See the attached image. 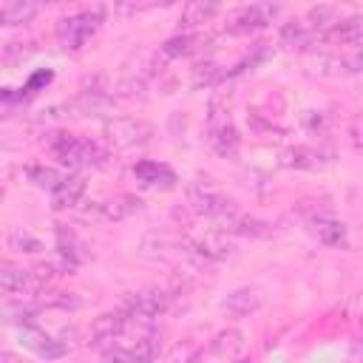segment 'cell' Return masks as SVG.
I'll return each mask as SVG.
<instances>
[{"instance_id": "1", "label": "cell", "mask_w": 363, "mask_h": 363, "mask_svg": "<svg viewBox=\"0 0 363 363\" xmlns=\"http://www.w3.org/2000/svg\"><path fill=\"white\" fill-rule=\"evenodd\" d=\"M48 147L60 159V164H65V167H88V164H102L105 162V150L96 142L79 139V136H71V133H51Z\"/></svg>"}, {"instance_id": "2", "label": "cell", "mask_w": 363, "mask_h": 363, "mask_svg": "<svg viewBox=\"0 0 363 363\" xmlns=\"http://www.w3.org/2000/svg\"><path fill=\"white\" fill-rule=\"evenodd\" d=\"M102 26V9H91V11H77L71 17H62L57 26V37L65 48H82L96 28Z\"/></svg>"}, {"instance_id": "3", "label": "cell", "mask_w": 363, "mask_h": 363, "mask_svg": "<svg viewBox=\"0 0 363 363\" xmlns=\"http://www.w3.org/2000/svg\"><path fill=\"white\" fill-rule=\"evenodd\" d=\"M207 139H210V147H213L218 156H233L235 147H238V130H235V125L230 122V113H227V108H221L218 99L210 102Z\"/></svg>"}, {"instance_id": "4", "label": "cell", "mask_w": 363, "mask_h": 363, "mask_svg": "<svg viewBox=\"0 0 363 363\" xmlns=\"http://www.w3.org/2000/svg\"><path fill=\"white\" fill-rule=\"evenodd\" d=\"M153 128L142 119H130V116H116L105 122V136L113 147H136L145 145L150 139Z\"/></svg>"}, {"instance_id": "5", "label": "cell", "mask_w": 363, "mask_h": 363, "mask_svg": "<svg viewBox=\"0 0 363 363\" xmlns=\"http://www.w3.org/2000/svg\"><path fill=\"white\" fill-rule=\"evenodd\" d=\"M170 303V295H164L162 289H139V292H130L125 298V312L128 318H136V320H150L156 315H162Z\"/></svg>"}, {"instance_id": "6", "label": "cell", "mask_w": 363, "mask_h": 363, "mask_svg": "<svg viewBox=\"0 0 363 363\" xmlns=\"http://www.w3.org/2000/svg\"><path fill=\"white\" fill-rule=\"evenodd\" d=\"M187 204H190V210L193 213H199V216H207V218H216L230 201L210 184V182H201V179H196V182H190L187 184Z\"/></svg>"}, {"instance_id": "7", "label": "cell", "mask_w": 363, "mask_h": 363, "mask_svg": "<svg viewBox=\"0 0 363 363\" xmlns=\"http://www.w3.org/2000/svg\"><path fill=\"white\" fill-rule=\"evenodd\" d=\"M278 14V3H252L247 9H241L230 26L233 34H244V31H252V28H264L275 20Z\"/></svg>"}, {"instance_id": "8", "label": "cell", "mask_w": 363, "mask_h": 363, "mask_svg": "<svg viewBox=\"0 0 363 363\" xmlns=\"http://www.w3.org/2000/svg\"><path fill=\"white\" fill-rule=\"evenodd\" d=\"M190 255L201 258V261H224L233 255V244L224 238V233H207L204 238H196V241H187L184 244Z\"/></svg>"}, {"instance_id": "9", "label": "cell", "mask_w": 363, "mask_h": 363, "mask_svg": "<svg viewBox=\"0 0 363 363\" xmlns=\"http://www.w3.org/2000/svg\"><path fill=\"white\" fill-rule=\"evenodd\" d=\"M20 343L26 346V349H31V352H37L40 357H45V360H51V357H60V354H65V340H54L51 335H45L43 329H37V326H23L20 329Z\"/></svg>"}, {"instance_id": "10", "label": "cell", "mask_w": 363, "mask_h": 363, "mask_svg": "<svg viewBox=\"0 0 363 363\" xmlns=\"http://www.w3.org/2000/svg\"><path fill=\"white\" fill-rule=\"evenodd\" d=\"M133 176L139 184L145 187H162V190H170L176 184V173L167 167V164H159V162H150V159H142L133 164Z\"/></svg>"}, {"instance_id": "11", "label": "cell", "mask_w": 363, "mask_h": 363, "mask_svg": "<svg viewBox=\"0 0 363 363\" xmlns=\"http://www.w3.org/2000/svg\"><path fill=\"white\" fill-rule=\"evenodd\" d=\"M128 312L125 309H113V312H102L99 318H94L91 323V343H105L122 335V329L128 326Z\"/></svg>"}, {"instance_id": "12", "label": "cell", "mask_w": 363, "mask_h": 363, "mask_svg": "<svg viewBox=\"0 0 363 363\" xmlns=\"http://www.w3.org/2000/svg\"><path fill=\"white\" fill-rule=\"evenodd\" d=\"M309 227H312L315 238H318L320 244H326V247H340V250H343V247L349 244V230H346V224L337 221V218L318 216V218L309 221Z\"/></svg>"}, {"instance_id": "13", "label": "cell", "mask_w": 363, "mask_h": 363, "mask_svg": "<svg viewBox=\"0 0 363 363\" xmlns=\"http://www.w3.org/2000/svg\"><path fill=\"white\" fill-rule=\"evenodd\" d=\"M258 306H261V295H258V289H252V286L233 289V292L224 298V303H221V309H224L227 315H235V318L250 315V312H255Z\"/></svg>"}, {"instance_id": "14", "label": "cell", "mask_w": 363, "mask_h": 363, "mask_svg": "<svg viewBox=\"0 0 363 363\" xmlns=\"http://www.w3.org/2000/svg\"><path fill=\"white\" fill-rule=\"evenodd\" d=\"M111 105H113V99L108 94H102V91H82L68 108L79 111L82 116H105L111 111Z\"/></svg>"}, {"instance_id": "15", "label": "cell", "mask_w": 363, "mask_h": 363, "mask_svg": "<svg viewBox=\"0 0 363 363\" xmlns=\"http://www.w3.org/2000/svg\"><path fill=\"white\" fill-rule=\"evenodd\" d=\"M139 204H142V201H139L136 196L119 193V196H113V199H105V201L99 204V213H102L108 221H122V218H128L130 213H136Z\"/></svg>"}, {"instance_id": "16", "label": "cell", "mask_w": 363, "mask_h": 363, "mask_svg": "<svg viewBox=\"0 0 363 363\" xmlns=\"http://www.w3.org/2000/svg\"><path fill=\"white\" fill-rule=\"evenodd\" d=\"M82 193H85V179L82 176H65L62 184L54 190V207L68 210L82 199Z\"/></svg>"}, {"instance_id": "17", "label": "cell", "mask_w": 363, "mask_h": 363, "mask_svg": "<svg viewBox=\"0 0 363 363\" xmlns=\"http://www.w3.org/2000/svg\"><path fill=\"white\" fill-rule=\"evenodd\" d=\"M37 11H40V6L34 0H11V3L0 6V23L3 26H20V23H28Z\"/></svg>"}, {"instance_id": "18", "label": "cell", "mask_w": 363, "mask_h": 363, "mask_svg": "<svg viewBox=\"0 0 363 363\" xmlns=\"http://www.w3.org/2000/svg\"><path fill=\"white\" fill-rule=\"evenodd\" d=\"M0 289L28 295V269L14 261H0Z\"/></svg>"}, {"instance_id": "19", "label": "cell", "mask_w": 363, "mask_h": 363, "mask_svg": "<svg viewBox=\"0 0 363 363\" xmlns=\"http://www.w3.org/2000/svg\"><path fill=\"white\" fill-rule=\"evenodd\" d=\"M218 14V3H210V0H190L184 9H182V26L184 28H196L201 23H210V17Z\"/></svg>"}, {"instance_id": "20", "label": "cell", "mask_w": 363, "mask_h": 363, "mask_svg": "<svg viewBox=\"0 0 363 363\" xmlns=\"http://www.w3.org/2000/svg\"><path fill=\"white\" fill-rule=\"evenodd\" d=\"M360 34H363V26H360V17H349L343 23H335L329 31L320 34V40H335L340 45H357L360 43Z\"/></svg>"}, {"instance_id": "21", "label": "cell", "mask_w": 363, "mask_h": 363, "mask_svg": "<svg viewBox=\"0 0 363 363\" xmlns=\"http://www.w3.org/2000/svg\"><path fill=\"white\" fill-rule=\"evenodd\" d=\"M125 352L133 357V363H153V360L159 357V352H162V340H159L156 332H145V335H139V337L133 340V346L125 349Z\"/></svg>"}, {"instance_id": "22", "label": "cell", "mask_w": 363, "mask_h": 363, "mask_svg": "<svg viewBox=\"0 0 363 363\" xmlns=\"http://www.w3.org/2000/svg\"><path fill=\"white\" fill-rule=\"evenodd\" d=\"M57 250H60V255L65 258V267H74V264H79V261H85V247H82V241L71 233V230H65V227H57Z\"/></svg>"}, {"instance_id": "23", "label": "cell", "mask_w": 363, "mask_h": 363, "mask_svg": "<svg viewBox=\"0 0 363 363\" xmlns=\"http://www.w3.org/2000/svg\"><path fill=\"white\" fill-rule=\"evenodd\" d=\"M281 164L298 167V170H312L320 164V153L312 147H286V150H281Z\"/></svg>"}, {"instance_id": "24", "label": "cell", "mask_w": 363, "mask_h": 363, "mask_svg": "<svg viewBox=\"0 0 363 363\" xmlns=\"http://www.w3.org/2000/svg\"><path fill=\"white\" fill-rule=\"evenodd\" d=\"M281 40H284L286 45H309V43L320 40V34L312 31V28L306 26V20H292V23H284V26H281Z\"/></svg>"}, {"instance_id": "25", "label": "cell", "mask_w": 363, "mask_h": 363, "mask_svg": "<svg viewBox=\"0 0 363 363\" xmlns=\"http://www.w3.org/2000/svg\"><path fill=\"white\" fill-rule=\"evenodd\" d=\"M241 349H244V335L238 329H224L213 340V354L218 357H235Z\"/></svg>"}, {"instance_id": "26", "label": "cell", "mask_w": 363, "mask_h": 363, "mask_svg": "<svg viewBox=\"0 0 363 363\" xmlns=\"http://www.w3.org/2000/svg\"><path fill=\"white\" fill-rule=\"evenodd\" d=\"M196 37L193 34H179V37H170L164 45H162V51H159V57L162 60H173V57H184V54H190L193 48H196Z\"/></svg>"}, {"instance_id": "27", "label": "cell", "mask_w": 363, "mask_h": 363, "mask_svg": "<svg viewBox=\"0 0 363 363\" xmlns=\"http://www.w3.org/2000/svg\"><path fill=\"white\" fill-rule=\"evenodd\" d=\"M26 173H28V179H31L37 187H43V190H51V193H54V190L62 184V179H65L60 170H54V167H45V164H40V167H28Z\"/></svg>"}, {"instance_id": "28", "label": "cell", "mask_w": 363, "mask_h": 363, "mask_svg": "<svg viewBox=\"0 0 363 363\" xmlns=\"http://www.w3.org/2000/svg\"><path fill=\"white\" fill-rule=\"evenodd\" d=\"M221 77H224V74H221V68H218L216 62H199V65L193 68V85H196V88H201V85H216Z\"/></svg>"}, {"instance_id": "29", "label": "cell", "mask_w": 363, "mask_h": 363, "mask_svg": "<svg viewBox=\"0 0 363 363\" xmlns=\"http://www.w3.org/2000/svg\"><path fill=\"white\" fill-rule=\"evenodd\" d=\"M9 244L14 250H20V252H40L43 250V241L34 238V235H28V233H11L9 235Z\"/></svg>"}, {"instance_id": "30", "label": "cell", "mask_w": 363, "mask_h": 363, "mask_svg": "<svg viewBox=\"0 0 363 363\" xmlns=\"http://www.w3.org/2000/svg\"><path fill=\"white\" fill-rule=\"evenodd\" d=\"M34 51V45L31 43H9V45H3V51H0V60H6V62H20L23 57H28Z\"/></svg>"}, {"instance_id": "31", "label": "cell", "mask_w": 363, "mask_h": 363, "mask_svg": "<svg viewBox=\"0 0 363 363\" xmlns=\"http://www.w3.org/2000/svg\"><path fill=\"white\" fill-rule=\"evenodd\" d=\"M43 303L45 306H79V298L65 295V292H43Z\"/></svg>"}, {"instance_id": "32", "label": "cell", "mask_w": 363, "mask_h": 363, "mask_svg": "<svg viewBox=\"0 0 363 363\" xmlns=\"http://www.w3.org/2000/svg\"><path fill=\"white\" fill-rule=\"evenodd\" d=\"M119 91H122L125 96H142V91H145V79H125V82L119 85Z\"/></svg>"}, {"instance_id": "33", "label": "cell", "mask_w": 363, "mask_h": 363, "mask_svg": "<svg viewBox=\"0 0 363 363\" xmlns=\"http://www.w3.org/2000/svg\"><path fill=\"white\" fill-rule=\"evenodd\" d=\"M105 363H133V357L125 349H113V352L105 354Z\"/></svg>"}, {"instance_id": "34", "label": "cell", "mask_w": 363, "mask_h": 363, "mask_svg": "<svg viewBox=\"0 0 363 363\" xmlns=\"http://www.w3.org/2000/svg\"><path fill=\"white\" fill-rule=\"evenodd\" d=\"M0 363H26V360L17 357V354H11V352H3V354H0Z\"/></svg>"}, {"instance_id": "35", "label": "cell", "mask_w": 363, "mask_h": 363, "mask_svg": "<svg viewBox=\"0 0 363 363\" xmlns=\"http://www.w3.org/2000/svg\"><path fill=\"white\" fill-rule=\"evenodd\" d=\"M233 363H250V360H247V357H238V360H233Z\"/></svg>"}, {"instance_id": "36", "label": "cell", "mask_w": 363, "mask_h": 363, "mask_svg": "<svg viewBox=\"0 0 363 363\" xmlns=\"http://www.w3.org/2000/svg\"><path fill=\"white\" fill-rule=\"evenodd\" d=\"M0 196H3V193H0Z\"/></svg>"}]
</instances>
